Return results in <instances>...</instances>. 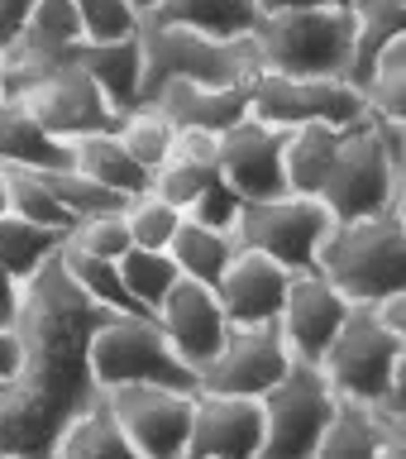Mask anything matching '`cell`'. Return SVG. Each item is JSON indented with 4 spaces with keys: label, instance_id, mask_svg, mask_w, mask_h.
<instances>
[{
    "label": "cell",
    "instance_id": "cell-1",
    "mask_svg": "<svg viewBox=\"0 0 406 459\" xmlns=\"http://www.w3.org/2000/svg\"><path fill=\"white\" fill-rule=\"evenodd\" d=\"M106 316L57 254L20 282L14 368L0 378V455H53L63 421L96 393L86 344Z\"/></svg>",
    "mask_w": 406,
    "mask_h": 459
},
{
    "label": "cell",
    "instance_id": "cell-2",
    "mask_svg": "<svg viewBox=\"0 0 406 459\" xmlns=\"http://www.w3.org/2000/svg\"><path fill=\"white\" fill-rule=\"evenodd\" d=\"M315 268L350 301H378L406 287V211L383 206L373 215L335 221L315 254Z\"/></svg>",
    "mask_w": 406,
    "mask_h": 459
},
{
    "label": "cell",
    "instance_id": "cell-3",
    "mask_svg": "<svg viewBox=\"0 0 406 459\" xmlns=\"http://www.w3.org/2000/svg\"><path fill=\"white\" fill-rule=\"evenodd\" d=\"M139 100H153L168 82H249L258 72L254 39H215L186 24L139 14Z\"/></svg>",
    "mask_w": 406,
    "mask_h": 459
},
{
    "label": "cell",
    "instance_id": "cell-4",
    "mask_svg": "<svg viewBox=\"0 0 406 459\" xmlns=\"http://www.w3.org/2000/svg\"><path fill=\"white\" fill-rule=\"evenodd\" d=\"M258 67L287 72V77H344L350 67V10L344 5H301L258 14L254 24Z\"/></svg>",
    "mask_w": 406,
    "mask_h": 459
},
{
    "label": "cell",
    "instance_id": "cell-5",
    "mask_svg": "<svg viewBox=\"0 0 406 459\" xmlns=\"http://www.w3.org/2000/svg\"><path fill=\"white\" fill-rule=\"evenodd\" d=\"M96 387H120V383H163L196 393V373L182 364V354L168 344L158 330L153 311H110L91 330L86 344Z\"/></svg>",
    "mask_w": 406,
    "mask_h": 459
},
{
    "label": "cell",
    "instance_id": "cell-6",
    "mask_svg": "<svg viewBox=\"0 0 406 459\" xmlns=\"http://www.w3.org/2000/svg\"><path fill=\"white\" fill-rule=\"evenodd\" d=\"M315 196L325 201L330 221H354V215H373L383 206H406V163H397L383 149L368 115L344 125L340 149L330 158V172Z\"/></svg>",
    "mask_w": 406,
    "mask_h": 459
},
{
    "label": "cell",
    "instance_id": "cell-7",
    "mask_svg": "<svg viewBox=\"0 0 406 459\" xmlns=\"http://www.w3.org/2000/svg\"><path fill=\"white\" fill-rule=\"evenodd\" d=\"M325 373V383L335 393H350V397H378L387 393L402 368H406V335L387 330L373 311V301H350L340 330L330 335L325 354L315 359Z\"/></svg>",
    "mask_w": 406,
    "mask_h": 459
},
{
    "label": "cell",
    "instance_id": "cell-8",
    "mask_svg": "<svg viewBox=\"0 0 406 459\" xmlns=\"http://www.w3.org/2000/svg\"><path fill=\"white\" fill-rule=\"evenodd\" d=\"M263 407V459H307L321 445V430L335 407V387L325 383V373L315 359H297L282 368V378L258 393Z\"/></svg>",
    "mask_w": 406,
    "mask_h": 459
},
{
    "label": "cell",
    "instance_id": "cell-9",
    "mask_svg": "<svg viewBox=\"0 0 406 459\" xmlns=\"http://www.w3.org/2000/svg\"><path fill=\"white\" fill-rule=\"evenodd\" d=\"M330 225L335 221H330L321 196L282 192V196H263V201H244L239 221H235V244L278 258L287 273H307L315 268V254H321Z\"/></svg>",
    "mask_w": 406,
    "mask_h": 459
},
{
    "label": "cell",
    "instance_id": "cell-10",
    "mask_svg": "<svg viewBox=\"0 0 406 459\" xmlns=\"http://www.w3.org/2000/svg\"><path fill=\"white\" fill-rule=\"evenodd\" d=\"M249 115L272 125H354L364 120V91L344 77H287L258 67L249 77Z\"/></svg>",
    "mask_w": 406,
    "mask_h": 459
},
{
    "label": "cell",
    "instance_id": "cell-11",
    "mask_svg": "<svg viewBox=\"0 0 406 459\" xmlns=\"http://www.w3.org/2000/svg\"><path fill=\"white\" fill-rule=\"evenodd\" d=\"M115 421L125 426L134 459H177L186 450V430H192V393L163 383H120L106 387Z\"/></svg>",
    "mask_w": 406,
    "mask_h": 459
},
{
    "label": "cell",
    "instance_id": "cell-12",
    "mask_svg": "<svg viewBox=\"0 0 406 459\" xmlns=\"http://www.w3.org/2000/svg\"><path fill=\"white\" fill-rule=\"evenodd\" d=\"M287 364H292V350H287L278 321L229 325L225 340H220V350H215V359L196 373V387H206V393L258 397L263 387H272L282 378Z\"/></svg>",
    "mask_w": 406,
    "mask_h": 459
},
{
    "label": "cell",
    "instance_id": "cell-13",
    "mask_svg": "<svg viewBox=\"0 0 406 459\" xmlns=\"http://www.w3.org/2000/svg\"><path fill=\"white\" fill-rule=\"evenodd\" d=\"M29 115L48 129V134L57 139H77V134H96V129H115V106L106 100V91L86 77V72L72 63V53L57 63L48 77H43L39 86H29V91L20 96Z\"/></svg>",
    "mask_w": 406,
    "mask_h": 459
},
{
    "label": "cell",
    "instance_id": "cell-14",
    "mask_svg": "<svg viewBox=\"0 0 406 459\" xmlns=\"http://www.w3.org/2000/svg\"><path fill=\"white\" fill-rule=\"evenodd\" d=\"M263 445V407L244 393H192L186 459H254Z\"/></svg>",
    "mask_w": 406,
    "mask_h": 459
},
{
    "label": "cell",
    "instance_id": "cell-15",
    "mask_svg": "<svg viewBox=\"0 0 406 459\" xmlns=\"http://www.w3.org/2000/svg\"><path fill=\"white\" fill-rule=\"evenodd\" d=\"M153 321H158V330L168 335V344L182 354V364L192 373H201L211 364L215 350H220V340H225V330H229L215 287L201 282V278H186V273L153 307Z\"/></svg>",
    "mask_w": 406,
    "mask_h": 459
},
{
    "label": "cell",
    "instance_id": "cell-16",
    "mask_svg": "<svg viewBox=\"0 0 406 459\" xmlns=\"http://www.w3.org/2000/svg\"><path fill=\"white\" fill-rule=\"evenodd\" d=\"M282 143H287V125L258 120L244 115L239 125H229L220 134V178L235 186L244 201H263V196H282L287 192V172H282Z\"/></svg>",
    "mask_w": 406,
    "mask_h": 459
},
{
    "label": "cell",
    "instance_id": "cell-17",
    "mask_svg": "<svg viewBox=\"0 0 406 459\" xmlns=\"http://www.w3.org/2000/svg\"><path fill=\"white\" fill-rule=\"evenodd\" d=\"M344 311H350V297H344L321 268L292 273V278H287V292H282V307H278V330H282L287 350L297 359H321L330 335H335L340 321H344Z\"/></svg>",
    "mask_w": 406,
    "mask_h": 459
},
{
    "label": "cell",
    "instance_id": "cell-18",
    "mask_svg": "<svg viewBox=\"0 0 406 459\" xmlns=\"http://www.w3.org/2000/svg\"><path fill=\"white\" fill-rule=\"evenodd\" d=\"M287 278L292 273L278 258H268L258 249H235V258H229L225 273L211 287L220 297V311L229 325H263V321H278Z\"/></svg>",
    "mask_w": 406,
    "mask_h": 459
},
{
    "label": "cell",
    "instance_id": "cell-19",
    "mask_svg": "<svg viewBox=\"0 0 406 459\" xmlns=\"http://www.w3.org/2000/svg\"><path fill=\"white\" fill-rule=\"evenodd\" d=\"M149 106H158L177 129H211L225 134L249 115V82H168Z\"/></svg>",
    "mask_w": 406,
    "mask_h": 459
},
{
    "label": "cell",
    "instance_id": "cell-20",
    "mask_svg": "<svg viewBox=\"0 0 406 459\" xmlns=\"http://www.w3.org/2000/svg\"><path fill=\"white\" fill-rule=\"evenodd\" d=\"M53 455H63V459H134V445H129L125 426L115 421L106 387H96L63 421V430L53 440Z\"/></svg>",
    "mask_w": 406,
    "mask_h": 459
},
{
    "label": "cell",
    "instance_id": "cell-21",
    "mask_svg": "<svg viewBox=\"0 0 406 459\" xmlns=\"http://www.w3.org/2000/svg\"><path fill=\"white\" fill-rule=\"evenodd\" d=\"M72 63L106 91L115 115L139 106V39L134 34L129 39H106V43H96V39L72 43Z\"/></svg>",
    "mask_w": 406,
    "mask_h": 459
},
{
    "label": "cell",
    "instance_id": "cell-22",
    "mask_svg": "<svg viewBox=\"0 0 406 459\" xmlns=\"http://www.w3.org/2000/svg\"><path fill=\"white\" fill-rule=\"evenodd\" d=\"M0 163H10V168H67L72 163V149H67V139H57L48 134L34 115H29L24 100H10V96H0Z\"/></svg>",
    "mask_w": 406,
    "mask_h": 459
},
{
    "label": "cell",
    "instance_id": "cell-23",
    "mask_svg": "<svg viewBox=\"0 0 406 459\" xmlns=\"http://www.w3.org/2000/svg\"><path fill=\"white\" fill-rule=\"evenodd\" d=\"M344 10H350V67H344V82L364 86L378 53L406 34V0H350Z\"/></svg>",
    "mask_w": 406,
    "mask_h": 459
},
{
    "label": "cell",
    "instance_id": "cell-24",
    "mask_svg": "<svg viewBox=\"0 0 406 459\" xmlns=\"http://www.w3.org/2000/svg\"><path fill=\"white\" fill-rule=\"evenodd\" d=\"M67 149H72V163H77L82 172H91L96 182H106V186H115V192H125V196H134V192H149L153 172H149V168H143L134 153L125 149L115 129H96V134H77V139H67Z\"/></svg>",
    "mask_w": 406,
    "mask_h": 459
},
{
    "label": "cell",
    "instance_id": "cell-25",
    "mask_svg": "<svg viewBox=\"0 0 406 459\" xmlns=\"http://www.w3.org/2000/svg\"><path fill=\"white\" fill-rule=\"evenodd\" d=\"M344 125H325V120H307V125H287V143H282V172H287V192H307L315 196L330 172V158L340 149Z\"/></svg>",
    "mask_w": 406,
    "mask_h": 459
},
{
    "label": "cell",
    "instance_id": "cell-26",
    "mask_svg": "<svg viewBox=\"0 0 406 459\" xmlns=\"http://www.w3.org/2000/svg\"><path fill=\"white\" fill-rule=\"evenodd\" d=\"M143 14L168 20V24L201 29V34H215V39L254 34V24H258V10L249 5V0H149Z\"/></svg>",
    "mask_w": 406,
    "mask_h": 459
},
{
    "label": "cell",
    "instance_id": "cell-27",
    "mask_svg": "<svg viewBox=\"0 0 406 459\" xmlns=\"http://www.w3.org/2000/svg\"><path fill=\"white\" fill-rule=\"evenodd\" d=\"M315 455L321 459H383V436L373 426L364 397L335 393V407H330V421L321 430Z\"/></svg>",
    "mask_w": 406,
    "mask_h": 459
},
{
    "label": "cell",
    "instance_id": "cell-28",
    "mask_svg": "<svg viewBox=\"0 0 406 459\" xmlns=\"http://www.w3.org/2000/svg\"><path fill=\"white\" fill-rule=\"evenodd\" d=\"M235 230H211L201 221H177V230H172L168 239V254L177 258V273H186V278H201V282H215L225 273V264L235 258Z\"/></svg>",
    "mask_w": 406,
    "mask_h": 459
},
{
    "label": "cell",
    "instance_id": "cell-29",
    "mask_svg": "<svg viewBox=\"0 0 406 459\" xmlns=\"http://www.w3.org/2000/svg\"><path fill=\"white\" fill-rule=\"evenodd\" d=\"M63 239H67V230H48V225H34V221H24V215L5 211L0 215V268L24 282L29 273L43 268L57 249H63Z\"/></svg>",
    "mask_w": 406,
    "mask_h": 459
},
{
    "label": "cell",
    "instance_id": "cell-30",
    "mask_svg": "<svg viewBox=\"0 0 406 459\" xmlns=\"http://www.w3.org/2000/svg\"><path fill=\"white\" fill-rule=\"evenodd\" d=\"M57 258H63L67 278L77 282L82 292L96 301V307H106V311H143L139 301L129 297V287H125V278H120V268H115V258L82 254V249H72V244H63V249H57Z\"/></svg>",
    "mask_w": 406,
    "mask_h": 459
},
{
    "label": "cell",
    "instance_id": "cell-31",
    "mask_svg": "<svg viewBox=\"0 0 406 459\" xmlns=\"http://www.w3.org/2000/svg\"><path fill=\"white\" fill-rule=\"evenodd\" d=\"M115 268H120L129 297H134L143 311H153L158 301H163L168 287L182 278V273H177V258H172L168 249H149V244H129V249L115 258Z\"/></svg>",
    "mask_w": 406,
    "mask_h": 459
},
{
    "label": "cell",
    "instance_id": "cell-32",
    "mask_svg": "<svg viewBox=\"0 0 406 459\" xmlns=\"http://www.w3.org/2000/svg\"><path fill=\"white\" fill-rule=\"evenodd\" d=\"M43 186L63 201V211L72 215V221H82V215H96V211H120L125 206V192H115V186L106 182H96L91 172H82L77 163H67V168H43L39 172Z\"/></svg>",
    "mask_w": 406,
    "mask_h": 459
},
{
    "label": "cell",
    "instance_id": "cell-33",
    "mask_svg": "<svg viewBox=\"0 0 406 459\" xmlns=\"http://www.w3.org/2000/svg\"><path fill=\"white\" fill-rule=\"evenodd\" d=\"M358 91H364V110L387 115V120H406V34L378 53V63L368 67Z\"/></svg>",
    "mask_w": 406,
    "mask_h": 459
},
{
    "label": "cell",
    "instance_id": "cell-34",
    "mask_svg": "<svg viewBox=\"0 0 406 459\" xmlns=\"http://www.w3.org/2000/svg\"><path fill=\"white\" fill-rule=\"evenodd\" d=\"M115 134H120V143L129 153L139 158L143 168H158L168 158V149H172V134H177V125L168 120L158 106H149V100H139V106H129L120 120H115Z\"/></svg>",
    "mask_w": 406,
    "mask_h": 459
},
{
    "label": "cell",
    "instance_id": "cell-35",
    "mask_svg": "<svg viewBox=\"0 0 406 459\" xmlns=\"http://www.w3.org/2000/svg\"><path fill=\"white\" fill-rule=\"evenodd\" d=\"M29 48H43V53H57L67 57L72 43H82V20H77V0H34L24 29L14 34Z\"/></svg>",
    "mask_w": 406,
    "mask_h": 459
},
{
    "label": "cell",
    "instance_id": "cell-36",
    "mask_svg": "<svg viewBox=\"0 0 406 459\" xmlns=\"http://www.w3.org/2000/svg\"><path fill=\"white\" fill-rule=\"evenodd\" d=\"M5 168V186H10V211L24 215V221L34 225H48V230H72V215L63 211V201H57L48 186H43V178L34 168Z\"/></svg>",
    "mask_w": 406,
    "mask_h": 459
},
{
    "label": "cell",
    "instance_id": "cell-37",
    "mask_svg": "<svg viewBox=\"0 0 406 459\" xmlns=\"http://www.w3.org/2000/svg\"><path fill=\"white\" fill-rule=\"evenodd\" d=\"M182 211L172 206L168 196H158L153 186L149 192H134L125 201V225H129V239L134 244H149V249H168L172 230H177Z\"/></svg>",
    "mask_w": 406,
    "mask_h": 459
},
{
    "label": "cell",
    "instance_id": "cell-38",
    "mask_svg": "<svg viewBox=\"0 0 406 459\" xmlns=\"http://www.w3.org/2000/svg\"><path fill=\"white\" fill-rule=\"evenodd\" d=\"M220 178V163H206V158H182V153H168L163 163L153 168V192L168 196L177 211H186V201L196 192H206V186Z\"/></svg>",
    "mask_w": 406,
    "mask_h": 459
},
{
    "label": "cell",
    "instance_id": "cell-39",
    "mask_svg": "<svg viewBox=\"0 0 406 459\" xmlns=\"http://www.w3.org/2000/svg\"><path fill=\"white\" fill-rule=\"evenodd\" d=\"M63 244H72V249H82V254H96V258H120L129 244H134V239H129V225H125V206L72 221Z\"/></svg>",
    "mask_w": 406,
    "mask_h": 459
},
{
    "label": "cell",
    "instance_id": "cell-40",
    "mask_svg": "<svg viewBox=\"0 0 406 459\" xmlns=\"http://www.w3.org/2000/svg\"><path fill=\"white\" fill-rule=\"evenodd\" d=\"M139 0H77V20H82V39H129L139 29Z\"/></svg>",
    "mask_w": 406,
    "mask_h": 459
},
{
    "label": "cell",
    "instance_id": "cell-41",
    "mask_svg": "<svg viewBox=\"0 0 406 459\" xmlns=\"http://www.w3.org/2000/svg\"><path fill=\"white\" fill-rule=\"evenodd\" d=\"M239 206H244V196L229 186L225 178H215L206 192H196L192 201H186V221H201V225H211V230H235L239 221Z\"/></svg>",
    "mask_w": 406,
    "mask_h": 459
},
{
    "label": "cell",
    "instance_id": "cell-42",
    "mask_svg": "<svg viewBox=\"0 0 406 459\" xmlns=\"http://www.w3.org/2000/svg\"><path fill=\"white\" fill-rule=\"evenodd\" d=\"M29 10H34V0H0V48H5V43L24 29Z\"/></svg>",
    "mask_w": 406,
    "mask_h": 459
},
{
    "label": "cell",
    "instance_id": "cell-43",
    "mask_svg": "<svg viewBox=\"0 0 406 459\" xmlns=\"http://www.w3.org/2000/svg\"><path fill=\"white\" fill-rule=\"evenodd\" d=\"M14 311H20V278L0 268V330L14 325Z\"/></svg>",
    "mask_w": 406,
    "mask_h": 459
},
{
    "label": "cell",
    "instance_id": "cell-44",
    "mask_svg": "<svg viewBox=\"0 0 406 459\" xmlns=\"http://www.w3.org/2000/svg\"><path fill=\"white\" fill-rule=\"evenodd\" d=\"M258 14H278V10H301V5H321V0H249Z\"/></svg>",
    "mask_w": 406,
    "mask_h": 459
},
{
    "label": "cell",
    "instance_id": "cell-45",
    "mask_svg": "<svg viewBox=\"0 0 406 459\" xmlns=\"http://www.w3.org/2000/svg\"><path fill=\"white\" fill-rule=\"evenodd\" d=\"M10 368H14V335H10V330H0V378H5Z\"/></svg>",
    "mask_w": 406,
    "mask_h": 459
},
{
    "label": "cell",
    "instance_id": "cell-46",
    "mask_svg": "<svg viewBox=\"0 0 406 459\" xmlns=\"http://www.w3.org/2000/svg\"><path fill=\"white\" fill-rule=\"evenodd\" d=\"M10 211V186H5V168H0V215Z\"/></svg>",
    "mask_w": 406,
    "mask_h": 459
},
{
    "label": "cell",
    "instance_id": "cell-47",
    "mask_svg": "<svg viewBox=\"0 0 406 459\" xmlns=\"http://www.w3.org/2000/svg\"><path fill=\"white\" fill-rule=\"evenodd\" d=\"M330 5H350V0H330Z\"/></svg>",
    "mask_w": 406,
    "mask_h": 459
},
{
    "label": "cell",
    "instance_id": "cell-48",
    "mask_svg": "<svg viewBox=\"0 0 406 459\" xmlns=\"http://www.w3.org/2000/svg\"><path fill=\"white\" fill-rule=\"evenodd\" d=\"M143 5H149V0H139V10H143Z\"/></svg>",
    "mask_w": 406,
    "mask_h": 459
}]
</instances>
